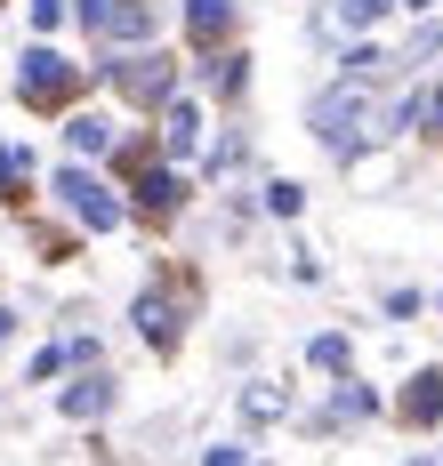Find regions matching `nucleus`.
Masks as SVG:
<instances>
[{
	"label": "nucleus",
	"mask_w": 443,
	"mask_h": 466,
	"mask_svg": "<svg viewBox=\"0 0 443 466\" xmlns=\"http://www.w3.org/2000/svg\"><path fill=\"white\" fill-rule=\"evenodd\" d=\"M331 410H339V419H371V410H379V394L346 378V386H339V402H331Z\"/></svg>",
	"instance_id": "15"
},
{
	"label": "nucleus",
	"mask_w": 443,
	"mask_h": 466,
	"mask_svg": "<svg viewBox=\"0 0 443 466\" xmlns=\"http://www.w3.org/2000/svg\"><path fill=\"white\" fill-rule=\"evenodd\" d=\"M161 145H170L178 161L201 145V105H194V96H170V105H161Z\"/></svg>",
	"instance_id": "8"
},
{
	"label": "nucleus",
	"mask_w": 443,
	"mask_h": 466,
	"mask_svg": "<svg viewBox=\"0 0 443 466\" xmlns=\"http://www.w3.org/2000/svg\"><path fill=\"white\" fill-rule=\"evenodd\" d=\"M201 466H250L242 442H218V451H201Z\"/></svg>",
	"instance_id": "20"
},
{
	"label": "nucleus",
	"mask_w": 443,
	"mask_h": 466,
	"mask_svg": "<svg viewBox=\"0 0 443 466\" xmlns=\"http://www.w3.org/2000/svg\"><path fill=\"white\" fill-rule=\"evenodd\" d=\"M25 8H33V33H57L73 16V0H25Z\"/></svg>",
	"instance_id": "16"
},
{
	"label": "nucleus",
	"mask_w": 443,
	"mask_h": 466,
	"mask_svg": "<svg viewBox=\"0 0 443 466\" xmlns=\"http://www.w3.org/2000/svg\"><path fill=\"white\" fill-rule=\"evenodd\" d=\"M65 145H73L81 161H98V153H113V121H105V113H73V121H65Z\"/></svg>",
	"instance_id": "11"
},
{
	"label": "nucleus",
	"mask_w": 443,
	"mask_h": 466,
	"mask_svg": "<svg viewBox=\"0 0 443 466\" xmlns=\"http://www.w3.org/2000/svg\"><path fill=\"white\" fill-rule=\"evenodd\" d=\"M306 354H314V370H346V338H314Z\"/></svg>",
	"instance_id": "18"
},
{
	"label": "nucleus",
	"mask_w": 443,
	"mask_h": 466,
	"mask_svg": "<svg viewBox=\"0 0 443 466\" xmlns=\"http://www.w3.org/2000/svg\"><path fill=\"white\" fill-rule=\"evenodd\" d=\"M73 16H81V25L98 33V25H105V0H73Z\"/></svg>",
	"instance_id": "21"
},
{
	"label": "nucleus",
	"mask_w": 443,
	"mask_h": 466,
	"mask_svg": "<svg viewBox=\"0 0 443 466\" xmlns=\"http://www.w3.org/2000/svg\"><path fill=\"white\" fill-rule=\"evenodd\" d=\"M153 33H161V8H153V0H105V25H98V41L146 48Z\"/></svg>",
	"instance_id": "5"
},
{
	"label": "nucleus",
	"mask_w": 443,
	"mask_h": 466,
	"mask_svg": "<svg viewBox=\"0 0 443 466\" xmlns=\"http://www.w3.org/2000/svg\"><path fill=\"white\" fill-rule=\"evenodd\" d=\"M57 410H65V419H105V410H113V378H105V370H81L65 394H57Z\"/></svg>",
	"instance_id": "7"
},
{
	"label": "nucleus",
	"mask_w": 443,
	"mask_h": 466,
	"mask_svg": "<svg viewBox=\"0 0 443 466\" xmlns=\"http://www.w3.org/2000/svg\"><path fill=\"white\" fill-rule=\"evenodd\" d=\"M178 201H186V177H178V169H146V177H138V209H153V218H170Z\"/></svg>",
	"instance_id": "12"
},
{
	"label": "nucleus",
	"mask_w": 443,
	"mask_h": 466,
	"mask_svg": "<svg viewBox=\"0 0 443 466\" xmlns=\"http://www.w3.org/2000/svg\"><path fill=\"white\" fill-rule=\"evenodd\" d=\"M428 121H436V137H443V89H428Z\"/></svg>",
	"instance_id": "22"
},
{
	"label": "nucleus",
	"mask_w": 443,
	"mask_h": 466,
	"mask_svg": "<svg viewBox=\"0 0 443 466\" xmlns=\"http://www.w3.org/2000/svg\"><path fill=\"white\" fill-rule=\"evenodd\" d=\"M298 201H306V193H298L291 177H274V186H266V209H274V218H298Z\"/></svg>",
	"instance_id": "17"
},
{
	"label": "nucleus",
	"mask_w": 443,
	"mask_h": 466,
	"mask_svg": "<svg viewBox=\"0 0 443 466\" xmlns=\"http://www.w3.org/2000/svg\"><path fill=\"white\" fill-rule=\"evenodd\" d=\"M113 73V89L129 96V105H170L178 96V65L161 56V48H129L121 65H105Z\"/></svg>",
	"instance_id": "3"
},
{
	"label": "nucleus",
	"mask_w": 443,
	"mask_h": 466,
	"mask_svg": "<svg viewBox=\"0 0 443 466\" xmlns=\"http://www.w3.org/2000/svg\"><path fill=\"white\" fill-rule=\"evenodd\" d=\"M436 48H443V25H428V33H419V41L403 48V56H395V65H419V56H436Z\"/></svg>",
	"instance_id": "19"
},
{
	"label": "nucleus",
	"mask_w": 443,
	"mask_h": 466,
	"mask_svg": "<svg viewBox=\"0 0 443 466\" xmlns=\"http://www.w3.org/2000/svg\"><path fill=\"white\" fill-rule=\"evenodd\" d=\"M306 129L323 137V153H363L371 145V129H379V113H371V96H363V81H331V89L306 105Z\"/></svg>",
	"instance_id": "1"
},
{
	"label": "nucleus",
	"mask_w": 443,
	"mask_h": 466,
	"mask_svg": "<svg viewBox=\"0 0 443 466\" xmlns=\"http://www.w3.org/2000/svg\"><path fill=\"white\" fill-rule=\"evenodd\" d=\"M178 314H186V306H178V298H161V289H146V298H138V338H146L153 354H170V346H178Z\"/></svg>",
	"instance_id": "6"
},
{
	"label": "nucleus",
	"mask_w": 443,
	"mask_h": 466,
	"mask_svg": "<svg viewBox=\"0 0 443 466\" xmlns=\"http://www.w3.org/2000/svg\"><path fill=\"white\" fill-rule=\"evenodd\" d=\"M8 322H16V314H8V306H0V338H8Z\"/></svg>",
	"instance_id": "23"
},
{
	"label": "nucleus",
	"mask_w": 443,
	"mask_h": 466,
	"mask_svg": "<svg viewBox=\"0 0 443 466\" xmlns=\"http://www.w3.org/2000/svg\"><path fill=\"white\" fill-rule=\"evenodd\" d=\"M186 33H194V48H218L234 33V0H186Z\"/></svg>",
	"instance_id": "10"
},
{
	"label": "nucleus",
	"mask_w": 443,
	"mask_h": 466,
	"mask_svg": "<svg viewBox=\"0 0 443 466\" xmlns=\"http://www.w3.org/2000/svg\"><path fill=\"white\" fill-rule=\"evenodd\" d=\"M57 201H65V209H73L89 233H113V226H121V201H113L89 169H57Z\"/></svg>",
	"instance_id": "4"
},
{
	"label": "nucleus",
	"mask_w": 443,
	"mask_h": 466,
	"mask_svg": "<svg viewBox=\"0 0 443 466\" xmlns=\"http://www.w3.org/2000/svg\"><path fill=\"white\" fill-rule=\"evenodd\" d=\"M395 410H403V426H436V419H443V370H419L411 386H403V402H395Z\"/></svg>",
	"instance_id": "9"
},
{
	"label": "nucleus",
	"mask_w": 443,
	"mask_h": 466,
	"mask_svg": "<svg viewBox=\"0 0 443 466\" xmlns=\"http://www.w3.org/2000/svg\"><path fill=\"white\" fill-rule=\"evenodd\" d=\"M73 89H81V65H65L49 41H33L16 56V96H25V105H65Z\"/></svg>",
	"instance_id": "2"
},
{
	"label": "nucleus",
	"mask_w": 443,
	"mask_h": 466,
	"mask_svg": "<svg viewBox=\"0 0 443 466\" xmlns=\"http://www.w3.org/2000/svg\"><path fill=\"white\" fill-rule=\"evenodd\" d=\"M242 410L266 426V419H283V410H291V394H283V386H250V394H242Z\"/></svg>",
	"instance_id": "14"
},
{
	"label": "nucleus",
	"mask_w": 443,
	"mask_h": 466,
	"mask_svg": "<svg viewBox=\"0 0 443 466\" xmlns=\"http://www.w3.org/2000/svg\"><path fill=\"white\" fill-rule=\"evenodd\" d=\"M387 8L395 0H331V8H323V33H363V25H379Z\"/></svg>",
	"instance_id": "13"
},
{
	"label": "nucleus",
	"mask_w": 443,
	"mask_h": 466,
	"mask_svg": "<svg viewBox=\"0 0 443 466\" xmlns=\"http://www.w3.org/2000/svg\"><path fill=\"white\" fill-rule=\"evenodd\" d=\"M395 8H428V0H395Z\"/></svg>",
	"instance_id": "24"
}]
</instances>
